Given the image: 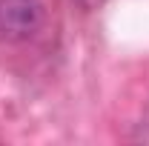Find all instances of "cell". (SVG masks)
I'll return each mask as SVG.
<instances>
[{"mask_svg":"<svg viewBox=\"0 0 149 146\" xmlns=\"http://www.w3.org/2000/svg\"><path fill=\"white\" fill-rule=\"evenodd\" d=\"M43 0H0V43H20L40 32Z\"/></svg>","mask_w":149,"mask_h":146,"instance_id":"cell-1","label":"cell"},{"mask_svg":"<svg viewBox=\"0 0 149 146\" xmlns=\"http://www.w3.org/2000/svg\"><path fill=\"white\" fill-rule=\"evenodd\" d=\"M74 3H77V6H83V9H97L103 0H74Z\"/></svg>","mask_w":149,"mask_h":146,"instance_id":"cell-2","label":"cell"}]
</instances>
